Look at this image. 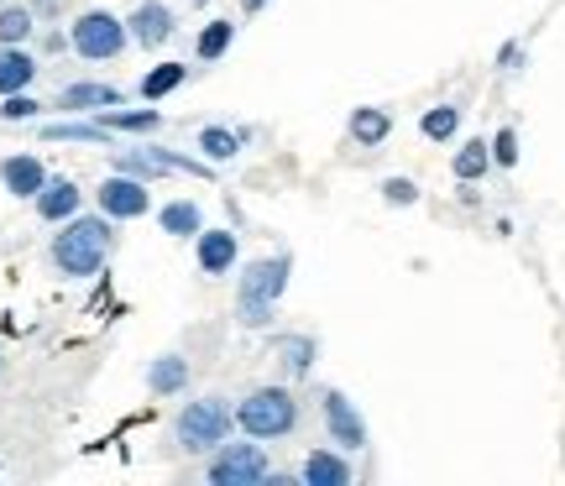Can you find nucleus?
I'll return each mask as SVG.
<instances>
[{
    "mask_svg": "<svg viewBox=\"0 0 565 486\" xmlns=\"http://www.w3.org/2000/svg\"><path fill=\"white\" fill-rule=\"evenodd\" d=\"M498 68H503V74H519V68H524V42H503V53H498Z\"/></svg>",
    "mask_w": 565,
    "mask_h": 486,
    "instance_id": "nucleus-32",
    "label": "nucleus"
},
{
    "mask_svg": "<svg viewBox=\"0 0 565 486\" xmlns=\"http://www.w3.org/2000/svg\"><path fill=\"white\" fill-rule=\"evenodd\" d=\"M236 429L252 434V440H288L294 429H299V398H294V387H252L242 403H236Z\"/></svg>",
    "mask_w": 565,
    "mask_h": 486,
    "instance_id": "nucleus-3",
    "label": "nucleus"
},
{
    "mask_svg": "<svg viewBox=\"0 0 565 486\" xmlns=\"http://www.w3.org/2000/svg\"><path fill=\"white\" fill-rule=\"evenodd\" d=\"M95 121L110 131V137H152L162 126V110L158 105H141V110H121V105H110V110H95Z\"/></svg>",
    "mask_w": 565,
    "mask_h": 486,
    "instance_id": "nucleus-16",
    "label": "nucleus"
},
{
    "mask_svg": "<svg viewBox=\"0 0 565 486\" xmlns=\"http://www.w3.org/2000/svg\"><path fill=\"white\" fill-rule=\"evenodd\" d=\"M236 262H242V236H236V230L204 225L200 236H194V267H200L204 278H225Z\"/></svg>",
    "mask_w": 565,
    "mask_h": 486,
    "instance_id": "nucleus-9",
    "label": "nucleus"
},
{
    "mask_svg": "<svg viewBox=\"0 0 565 486\" xmlns=\"http://www.w3.org/2000/svg\"><path fill=\"white\" fill-rule=\"evenodd\" d=\"M492 168H508V173L519 168V131H513V126H503V131L492 137Z\"/></svg>",
    "mask_w": 565,
    "mask_h": 486,
    "instance_id": "nucleus-29",
    "label": "nucleus"
},
{
    "mask_svg": "<svg viewBox=\"0 0 565 486\" xmlns=\"http://www.w3.org/2000/svg\"><path fill=\"white\" fill-rule=\"evenodd\" d=\"M0 183H6L11 199H38L42 183H47V168H42L38 152H11L0 162Z\"/></svg>",
    "mask_w": 565,
    "mask_h": 486,
    "instance_id": "nucleus-13",
    "label": "nucleus"
},
{
    "mask_svg": "<svg viewBox=\"0 0 565 486\" xmlns=\"http://www.w3.org/2000/svg\"><path fill=\"white\" fill-rule=\"evenodd\" d=\"M299 482L303 486H351L356 482V471H351V461H345L341 445H315L309 455H303Z\"/></svg>",
    "mask_w": 565,
    "mask_h": 486,
    "instance_id": "nucleus-11",
    "label": "nucleus"
},
{
    "mask_svg": "<svg viewBox=\"0 0 565 486\" xmlns=\"http://www.w3.org/2000/svg\"><path fill=\"white\" fill-rule=\"evenodd\" d=\"M110 105H126V95L116 89V84L74 79V84H63V89H58L53 110H63V116H84V110H110Z\"/></svg>",
    "mask_w": 565,
    "mask_h": 486,
    "instance_id": "nucleus-12",
    "label": "nucleus"
},
{
    "mask_svg": "<svg viewBox=\"0 0 565 486\" xmlns=\"http://www.w3.org/2000/svg\"><path fill=\"white\" fill-rule=\"evenodd\" d=\"M0 6H6V0H0Z\"/></svg>",
    "mask_w": 565,
    "mask_h": 486,
    "instance_id": "nucleus-38",
    "label": "nucleus"
},
{
    "mask_svg": "<svg viewBox=\"0 0 565 486\" xmlns=\"http://www.w3.org/2000/svg\"><path fill=\"white\" fill-rule=\"evenodd\" d=\"M383 204H393V209L419 204V183H414V179H383Z\"/></svg>",
    "mask_w": 565,
    "mask_h": 486,
    "instance_id": "nucleus-30",
    "label": "nucleus"
},
{
    "mask_svg": "<svg viewBox=\"0 0 565 486\" xmlns=\"http://www.w3.org/2000/svg\"><path fill=\"white\" fill-rule=\"evenodd\" d=\"M147 387H152V398H179L183 387H189V356L162 350L158 361L147 366Z\"/></svg>",
    "mask_w": 565,
    "mask_h": 486,
    "instance_id": "nucleus-20",
    "label": "nucleus"
},
{
    "mask_svg": "<svg viewBox=\"0 0 565 486\" xmlns=\"http://www.w3.org/2000/svg\"><path fill=\"white\" fill-rule=\"evenodd\" d=\"M419 131H424V142H456V131H461V105H429L419 116Z\"/></svg>",
    "mask_w": 565,
    "mask_h": 486,
    "instance_id": "nucleus-26",
    "label": "nucleus"
},
{
    "mask_svg": "<svg viewBox=\"0 0 565 486\" xmlns=\"http://www.w3.org/2000/svg\"><path fill=\"white\" fill-rule=\"evenodd\" d=\"M110 173H131V179H141V183H158V179H168L158 162L147 158V152H121V158L110 162Z\"/></svg>",
    "mask_w": 565,
    "mask_h": 486,
    "instance_id": "nucleus-28",
    "label": "nucleus"
},
{
    "mask_svg": "<svg viewBox=\"0 0 565 486\" xmlns=\"http://www.w3.org/2000/svg\"><path fill=\"white\" fill-rule=\"evenodd\" d=\"M189 6H210V0H189Z\"/></svg>",
    "mask_w": 565,
    "mask_h": 486,
    "instance_id": "nucleus-37",
    "label": "nucleus"
},
{
    "mask_svg": "<svg viewBox=\"0 0 565 486\" xmlns=\"http://www.w3.org/2000/svg\"><path fill=\"white\" fill-rule=\"evenodd\" d=\"M126 26H131V42H137V47H152V53H158L162 42L179 37V11H173L168 0H141L137 11L126 17Z\"/></svg>",
    "mask_w": 565,
    "mask_h": 486,
    "instance_id": "nucleus-10",
    "label": "nucleus"
},
{
    "mask_svg": "<svg viewBox=\"0 0 565 486\" xmlns=\"http://www.w3.org/2000/svg\"><path fill=\"white\" fill-rule=\"evenodd\" d=\"M288 278H294V257L288 251L257 257V262L242 267V283H236V320H242V330H273V314H278L282 293H288Z\"/></svg>",
    "mask_w": 565,
    "mask_h": 486,
    "instance_id": "nucleus-2",
    "label": "nucleus"
},
{
    "mask_svg": "<svg viewBox=\"0 0 565 486\" xmlns=\"http://www.w3.org/2000/svg\"><path fill=\"white\" fill-rule=\"evenodd\" d=\"M231 429H236V408L231 398H194V403L179 408V419H173V445L183 455H210L215 445L231 440Z\"/></svg>",
    "mask_w": 565,
    "mask_h": 486,
    "instance_id": "nucleus-4",
    "label": "nucleus"
},
{
    "mask_svg": "<svg viewBox=\"0 0 565 486\" xmlns=\"http://www.w3.org/2000/svg\"><path fill=\"white\" fill-rule=\"evenodd\" d=\"M42 21L32 17V6H17V0H6L0 6V47H26V42L38 37Z\"/></svg>",
    "mask_w": 565,
    "mask_h": 486,
    "instance_id": "nucleus-23",
    "label": "nucleus"
},
{
    "mask_svg": "<svg viewBox=\"0 0 565 486\" xmlns=\"http://www.w3.org/2000/svg\"><path fill=\"white\" fill-rule=\"evenodd\" d=\"M68 47V32H42V53H63Z\"/></svg>",
    "mask_w": 565,
    "mask_h": 486,
    "instance_id": "nucleus-34",
    "label": "nucleus"
},
{
    "mask_svg": "<svg viewBox=\"0 0 565 486\" xmlns=\"http://www.w3.org/2000/svg\"><path fill=\"white\" fill-rule=\"evenodd\" d=\"M38 74H42L38 53H26V47H0V100H6V95H21V89H32Z\"/></svg>",
    "mask_w": 565,
    "mask_h": 486,
    "instance_id": "nucleus-17",
    "label": "nucleus"
},
{
    "mask_svg": "<svg viewBox=\"0 0 565 486\" xmlns=\"http://www.w3.org/2000/svg\"><path fill=\"white\" fill-rule=\"evenodd\" d=\"M189 74H194L189 63H158V68H147V74H141L137 95H141L147 105H162L168 95H179L183 84H189Z\"/></svg>",
    "mask_w": 565,
    "mask_h": 486,
    "instance_id": "nucleus-21",
    "label": "nucleus"
},
{
    "mask_svg": "<svg viewBox=\"0 0 565 486\" xmlns=\"http://www.w3.org/2000/svg\"><path fill=\"white\" fill-rule=\"evenodd\" d=\"M110 131H105L100 121H47L42 126V142H84V147H95L105 142Z\"/></svg>",
    "mask_w": 565,
    "mask_h": 486,
    "instance_id": "nucleus-27",
    "label": "nucleus"
},
{
    "mask_svg": "<svg viewBox=\"0 0 565 486\" xmlns=\"http://www.w3.org/2000/svg\"><path fill=\"white\" fill-rule=\"evenodd\" d=\"M267 6H273V0H242V17H263Z\"/></svg>",
    "mask_w": 565,
    "mask_h": 486,
    "instance_id": "nucleus-35",
    "label": "nucleus"
},
{
    "mask_svg": "<svg viewBox=\"0 0 565 486\" xmlns=\"http://www.w3.org/2000/svg\"><path fill=\"white\" fill-rule=\"evenodd\" d=\"M0 377H6V345H0Z\"/></svg>",
    "mask_w": 565,
    "mask_h": 486,
    "instance_id": "nucleus-36",
    "label": "nucleus"
},
{
    "mask_svg": "<svg viewBox=\"0 0 565 486\" xmlns=\"http://www.w3.org/2000/svg\"><path fill=\"white\" fill-rule=\"evenodd\" d=\"M252 142V131H231V126H200V158L204 162H231L242 158V147Z\"/></svg>",
    "mask_w": 565,
    "mask_h": 486,
    "instance_id": "nucleus-22",
    "label": "nucleus"
},
{
    "mask_svg": "<svg viewBox=\"0 0 565 486\" xmlns=\"http://www.w3.org/2000/svg\"><path fill=\"white\" fill-rule=\"evenodd\" d=\"M231 42H236V21L231 17H215L200 26V37H194V58L200 63H221L231 53Z\"/></svg>",
    "mask_w": 565,
    "mask_h": 486,
    "instance_id": "nucleus-24",
    "label": "nucleus"
},
{
    "mask_svg": "<svg viewBox=\"0 0 565 486\" xmlns=\"http://www.w3.org/2000/svg\"><path fill=\"white\" fill-rule=\"evenodd\" d=\"M26 6L38 21H63V11H68V0H26Z\"/></svg>",
    "mask_w": 565,
    "mask_h": 486,
    "instance_id": "nucleus-33",
    "label": "nucleus"
},
{
    "mask_svg": "<svg viewBox=\"0 0 565 486\" xmlns=\"http://www.w3.org/2000/svg\"><path fill=\"white\" fill-rule=\"evenodd\" d=\"M95 204H100V215H110L116 225L141 220V215L152 209V183L131 179V173H110V179L95 188Z\"/></svg>",
    "mask_w": 565,
    "mask_h": 486,
    "instance_id": "nucleus-8",
    "label": "nucleus"
},
{
    "mask_svg": "<svg viewBox=\"0 0 565 486\" xmlns=\"http://www.w3.org/2000/svg\"><path fill=\"white\" fill-rule=\"evenodd\" d=\"M320 419H324V440L330 445H341L345 455L366 450V419L356 413V403L345 398L341 387H324L320 392Z\"/></svg>",
    "mask_w": 565,
    "mask_h": 486,
    "instance_id": "nucleus-7",
    "label": "nucleus"
},
{
    "mask_svg": "<svg viewBox=\"0 0 565 486\" xmlns=\"http://www.w3.org/2000/svg\"><path fill=\"white\" fill-rule=\"evenodd\" d=\"M68 47L79 53L84 63H116L131 47V26H126L116 11H79L74 26H68Z\"/></svg>",
    "mask_w": 565,
    "mask_h": 486,
    "instance_id": "nucleus-6",
    "label": "nucleus"
},
{
    "mask_svg": "<svg viewBox=\"0 0 565 486\" xmlns=\"http://www.w3.org/2000/svg\"><path fill=\"white\" fill-rule=\"evenodd\" d=\"M32 204H38V215L47 225H63L68 215H79L84 209V188L74 179H53V173H47V183H42V194Z\"/></svg>",
    "mask_w": 565,
    "mask_h": 486,
    "instance_id": "nucleus-14",
    "label": "nucleus"
},
{
    "mask_svg": "<svg viewBox=\"0 0 565 486\" xmlns=\"http://www.w3.org/2000/svg\"><path fill=\"white\" fill-rule=\"evenodd\" d=\"M116 246V220L110 215H68L58 236L47 241V257L63 278H95L105 272V257Z\"/></svg>",
    "mask_w": 565,
    "mask_h": 486,
    "instance_id": "nucleus-1",
    "label": "nucleus"
},
{
    "mask_svg": "<svg viewBox=\"0 0 565 486\" xmlns=\"http://www.w3.org/2000/svg\"><path fill=\"white\" fill-rule=\"evenodd\" d=\"M345 131H351V142L356 147L372 152V147H383L387 137H393V116H387L383 105H356V110H351V121H345Z\"/></svg>",
    "mask_w": 565,
    "mask_h": 486,
    "instance_id": "nucleus-18",
    "label": "nucleus"
},
{
    "mask_svg": "<svg viewBox=\"0 0 565 486\" xmlns=\"http://www.w3.org/2000/svg\"><path fill=\"white\" fill-rule=\"evenodd\" d=\"M158 230L173 236V241H194L204 230V215H200V199H168L158 209Z\"/></svg>",
    "mask_w": 565,
    "mask_h": 486,
    "instance_id": "nucleus-19",
    "label": "nucleus"
},
{
    "mask_svg": "<svg viewBox=\"0 0 565 486\" xmlns=\"http://www.w3.org/2000/svg\"><path fill=\"white\" fill-rule=\"evenodd\" d=\"M450 173L461 183H477V179H487L492 173V142H482V137H471V142L450 158Z\"/></svg>",
    "mask_w": 565,
    "mask_h": 486,
    "instance_id": "nucleus-25",
    "label": "nucleus"
},
{
    "mask_svg": "<svg viewBox=\"0 0 565 486\" xmlns=\"http://www.w3.org/2000/svg\"><path fill=\"white\" fill-rule=\"evenodd\" d=\"M273 476V461H267L263 440H225V445L210 450V466H204V482L210 486H263Z\"/></svg>",
    "mask_w": 565,
    "mask_h": 486,
    "instance_id": "nucleus-5",
    "label": "nucleus"
},
{
    "mask_svg": "<svg viewBox=\"0 0 565 486\" xmlns=\"http://www.w3.org/2000/svg\"><path fill=\"white\" fill-rule=\"evenodd\" d=\"M273 356H278V371L288 382H303V377L315 371V361H320V341H315V335H278V341H273Z\"/></svg>",
    "mask_w": 565,
    "mask_h": 486,
    "instance_id": "nucleus-15",
    "label": "nucleus"
},
{
    "mask_svg": "<svg viewBox=\"0 0 565 486\" xmlns=\"http://www.w3.org/2000/svg\"><path fill=\"white\" fill-rule=\"evenodd\" d=\"M38 110H42V105L21 89V95H6V100H0V121H32Z\"/></svg>",
    "mask_w": 565,
    "mask_h": 486,
    "instance_id": "nucleus-31",
    "label": "nucleus"
}]
</instances>
